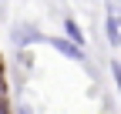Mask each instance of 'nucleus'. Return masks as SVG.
I'll list each match as a JSON object with an SVG mask.
<instances>
[{"label":"nucleus","mask_w":121,"mask_h":114,"mask_svg":"<svg viewBox=\"0 0 121 114\" xmlns=\"http://www.w3.org/2000/svg\"><path fill=\"white\" fill-rule=\"evenodd\" d=\"M0 84H4V77H0Z\"/></svg>","instance_id":"0eeeda50"},{"label":"nucleus","mask_w":121,"mask_h":114,"mask_svg":"<svg viewBox=\"0 0 121 114\" xmlns=\"http://www.w3.org/2000/svg\"><path fill=\"white\" fill-rule=\"evenodd\" d=\"M17 114H30V107H17Z\"/></svg>","instance_id":"423d86ee"},{"label":"nucleus","mask_w":121,"mask_h":114,"mask_svg":"<svg viewBox=\"0 0 121 114\" xmlns=\"http://www.w3.org/2000/svg\"><path fill=\"white\" fill-rule=\"evenodd\" d=\"M104 30H108L111 44L121 47V0H108V24H104Z\"/></svg>","instance_id":"f257e3e1"},{"label":"nucleus","mask_w":121,"mask_h":114,"mask_svg":"<svg viewBox=\"0 0 121 114\" xmlns=\"http://www.w3.org/2000/svg\"><path fill=\"white\" fill-rule=\"evenodd\" d=\"M64 30H67V40L74 47H84V34H81V27L74 24V20H64Z\"/></svg>","instance_id":"7ed1b4c3"},{"label":"nucleus","mask_w":121,"mask_h":114,"mask_svg":"<svg viewBox=\"0 0 121 114\" xmlns=\"http://www.w3.org/2000/svg\"><path fill=\"white\" fill-rule=\"evenodd\" d=\"M27 40H37V30H34V27H30V30H27V27H20V34H17V44H27Z\"/></svg>","instance_id":"20e7f679"},{"label":"nucleus","mask_w":121,"mask_h":114,"mask_svg":"<svg viewBox=\"0 0 121 114\" xmlns=\"http://www.w3.org/2000/svg\"><path fill=\"white\" fill-rule=\"evenodd\" d=\"M111 74H114V84H118V94H121V64H111Z\"/></svg>","instance_id":"39448f33"},{"label":"nucleus","mask_w":121,"mask_h":114,"mask_svg":"<svg viewBox=\"0 0 121 114\" xmlns=\"http://www.w3.org/2000/svg\"><path fill=\"white\" fill-rule=\"evenodd\" d=\"M51 47L60 50V54H67L71 61H81V47H74L71 40H60V37H51Z\"/></svg>","instance_id":"f03ea898"}]
</instances>
